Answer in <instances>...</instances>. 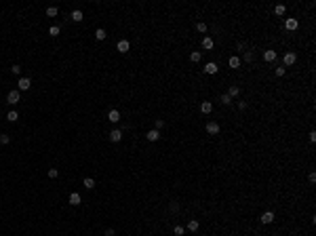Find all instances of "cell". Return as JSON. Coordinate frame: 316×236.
<instances>
[{"label": "cell", "mask_w": 316, "mask_h": 236, "mask_svg": "<svg viewBox=\"0 0 316 236\" xmlns=\"http://www.w3.org/2000/svg\"><path fill=\"white\" fill-rule=\"evenodd\" d=\"M17 86H19V91H27V89L32 86V80H30V78H19Z\"/></svg>", "instance_id": "cell-5"}, {"label": "cell", "mask_w": 316, "mask_h": 236, "mask_svg": "<svg viewBox=\"0 0 316 236\" xmlns=\"http://www.w3.org/2000/svg\"><path fill=\"white\" fill-rule=\"evenodd\" d=\"M70 17H72V21H82V19H84V13H82L80 9H74Z\"/></svg>", "instance_id": "cell-9"}, {"label": "cell", "mask_w": 316, "mask_h": 236, "mask_svg": "<svg viewBox=\"0 0 316 236\" xmlns=\"http://www.w3.org/2000/svg\"><path fill=\"white\" fill-rule=\"evenodd\" d=\"M202 47L207 48V51H209V48H213V38H209V36H204V38H202Z\"/></svg>", "instance_id": "cell-20"}, {"label": "cell", "mask_w": 316, "mask_h": 236, "mask_svg": "<svg viewBox=\"0 0 316 236\" xmlns=\"http://www.w3.org/2000/svg\"><path fill=\"white\" fill-rule=\"evenodd\" d=\"M9 141H11V137L2 133V135H0V143H2V145H6V143H9Z\"/></svg>", "instance_id": "cell-30"}, {"label": "cell", "mask_w": 316, "mask_h": 236, "mask_svg": "<svg viewBox=\"0 0 316 236\" xmlns=\"http://www.w3.org/2000/svg\"><path fill=\"white\" fill-rule=\"evenodd\" d=\"M57 13H59L57 6H48V9H47V17H57Z\"/></svg>", "instance_id": "cell-24"}, {"label": "cell", "mask_w": 316, "mask_h": 236, "mask_svg": "<svg viewBox=\"0 0 316 236\" xmlns=\"http://www.w3.org/2000/svg\"><path fill=\"white\" fill-rule=\"evenodd\" d=\"M308 139H310V141H312V143L316 141V131H310V135H308Z\"/></svg>", "instance_id": "cell-34"}, {"label": "cell", "mask_w": 316, "mask_h": 236, "mask_svg": "<svg viewBox=\"0 0 316 236\" xmlns=\"http://www.w3.org/2000/svg\"><path fill=\"white\" fill-rule=\"evenodd\" d=\"M80 202H82L80 194H78V192H72V194H70V204H72V207H78Z\"/></svg>", "instance_id": "cell-7"}, {"label": "cell", "mask_w": 316, "mask_h": 236, "mask_svg": "<svg viewBox=\"0 0 316 236\" xmlns=\"http://www.w3.org/2000/svg\"><path fill=\"white\" fill-rule=\"evenodd\" d=\"M272 221H274V213L272 211H266L261 215V224H272Z\"/></svg>", "instance_id": "cell-11"}, {"label": "cell", "mask_w": 316, "mask_h": 236, "mask_svg": "<svg viewBox=\"0 0 316 236\" xmlns=\"http://www.w3.org/2000/svg\"><path fill=\"white\" fill-rule=\"evenodd\" d=\"M116 48L120 51V53H127L131 48V44H129V40H118V44H116Z\"/></svg>", "instance_id": "cell-8"}, {"label": "cell", "mask_w": 316, "mask_h": 236, "mask_svg": "<svg viewBox=\"0 0 316 236\" xmlns=\"http://www.w3.org/2000/svg\"><path fill=\"white\" fill-rule=\"evenodd\" d=\"M105 36H107V34H105L103 27H99V30L95 32V38H97V40H105Z\"/></svg>", "instance_id": "cell-23"}, {"label": "cell", "mask_w": 316, "mask_h": 236, "mask_svg": "<svg viewBox=\"0 0 316 236\" xmlns=\"http://www.w3.org/2000/svg\"><path fill=\"white\" fill-rule=\"evenodd\" d=\"M297 25H299V21H297L295 17H287V19H284V27L291 30V32H293V30H297Z\"/></svg>", "instance_id": "cell-4"}, {"label": "cell", "mask_w": 316, "mask_h": 236, "mask_svg": "<svg viewBox=\"0 0 316 236\" xmlns=\"http://www.w3.org/2000/svg\"><path fill=\"white\" fill-rule=\"evenodd\" d=\"M57 175H59V171H57V169H48V177H51V179H55Z\"/></svg>", "instance_id": "cell-32"}, {"label": "cell", "mask_w": 316, "mask_h": 236, "mask_svg": "<svg viewBox=\"0 0 316 236\" xmlns=\"http://www.w3.org/2000/svg\"><path fill=\"white\" fill-rule=\"evenodd\" d=\"M59 32H61V30H59V25H51V27H48V34L53 36V38H55V36H59Z\"/></svg>", "instance_id": "cell-26"}, {"label": "cell", "mask_w": 316, "mask_h": 236, "mask_svg": "<svg viewBox=\"0 0 316 236\" xmlns=\"http://www.w3.org/2000/svg\"><path fill=\"white\" fill-rule=\"evenodd\" d=\"M274 13H276V15H284V13H287V6H284V4H276V6H274Z\"/></svg>", "instance_id": "cell-22"}, {"label": "cell", "mask_w": 316, "mask_h": 236, "mask_svg": "<svg viewBox=\"0 0 316 236\" xmlns=\"http://www.w3.org/2000/svg\"><path fill=\"white\" fill-rule=\"evenodd\" d=\"M282 61H284V65H293V63L297 61V55H295L293 51H287V53L282 55Z\"/></svg>", "instance_id": "cell-2"}, {"label": "cell", "mask_w": 316, "mask_h": 236, "mask_svg": "<svg viewBox=\"0 0 316 236\" xmlns=\"http://www.w3.org/2000/svg\"><path fill=\"white\" fill-rule=\"evenodd\" d=\"M84 188H86V190H93V188H95V179L86 177V179H84Z\"/></svg>", "instance_id": "cell-25"}, {"label": "cell", "mask_w": 316, "mask_h": 236, "mask_svg": "<svg viewBox=\"0 0 316 236\" xmlns=\"http://www.w3.org/2000/svg\"><path fill=\"white\" fill-rule=\"evenodd\" d=\"M219 101H221L223 106H230V103H232V97H230L228 93H223V95H219Z\"/></svg>", "instance_id": "cell-19"}, {"label": "cell", "mask_w": 316, "mask_h": 236, "mask_svg": "<svg viewBox=\"0 0 316 236\" xmlns=\"http://www.w3.org/2000/svg\"><path fill=\"white\" fill-rule=\"evenodd\" d=\"M200 59H202V53H200V51H192V53H190V61H194V63H198Z\"/></svg>", "instance_id": "cell-15"}, {"label": "cell", "mask_w": 316, "mask_h": 236, "mask_svg": "<svg viewBox=\"0 0 316 236\" xmlns=\"http://www.w3.org/2000/svg\"><path fill=\"white\" fill-rule=\"evenodd\" d=\"M187 230H190V232H196V230H198V221H196V219H190V221H187Z\"/></svg>", "instance_id": "cell-21"}, {"label": "cell", "mask_w": 316, "mask_h": 236, "mask_svg": "<svg viewBox=\"0 0 316 236\" xmlns=\"http://www.w3.org/2000/svg\"><path fill=\"white\" fill-rule=\"evenodd\" d=\"M19 101H21V93H19V91H9V95H6V103L17 106Z\"/></svg>", "instance_id": "cell-1"}, {"label": "cell", "mask_w": 316, "mask_h": 236, "mask_svg": "<svg viewBox=\"0 0 316 236\" xmlns=\"http://www.w3.org/2000/svg\"><path fill=\"white\" fill-rule=\"evenodd\" d=\"M196 30H198L200 34H204V32H207V23H202V21H200V23H196Z\"/></svg>", "instance_id": "cell-29"}, {"label": "cell", "mask_w": 316, "mask_h": 236, "mask_svg": "<svg viewBox=\"0 0 316 236\" xmlns=\"http://www.w3.org/2000/svg\"><path fill=\"white\" fill-rule=\"evenodd\" d=\"M263 59L266 61H276V51H266L263 53Z\"/></svg>", "instance_id": "cell-17"}, {"label": "cell", "mask_w": 316, "mask_h": 236, "mask_svg": "<svg viewBox=\"0 0 316 236\" xmlns=\"http://www.w3.org/2000/svg\"><path fill=\"white\" fill-rule=\"evenodd\" d=\"M228 63H230V68H240V63H242V61H240V57H236V55H234V57H230V61H228Z\"/></svg>", "instance_id": "cell-18"}, {"label": "cell", "mask_w": 316, "mask_h": 236, "mask_svg": "<svg viewBox=\"0 0 316 236\" xmlns=\"http://www.w3.org/2000/svg\"><path fill=\"white\" fill-rule=\"evenodd\" d=\"M207 133H209V135H217V133H219V122H215V120L207 122Z\"/></svg>", "instance_id": "cell-3"}, {"label": "cell", "mask_w": 316, "mask_h": 236, "mask_svg": "<svg viewBox=\"0 0 316 236\" xmlns=\"http://www.w3.org/2000/svg\"><path fill=\"white\" fill-rule=\"evenodd\" d=\"M242 59H245V61H253V53H251V51H245V57Z\"/></svg>", "instance_id": "cell-33"}, {"label": "cell", "mask_w": 316, "mask_h": 236, "mask_svg": "<svg viewBox=\"0 0 316 236\" xmlns=\"http://www.w3.org/2000/svg\"><path fill=\"white\" fill-rule=\"evenodd\" d=\"M200 112H202V114H211V112H213V103H211V101H202V103H200Z\"/></svg>", "instance_id": "cell-10"}, {"label": "cell", "mask_w": 316, "mask_h": 236, "mask_svg": "<svg viewBox=\"0 0 316 236\" xmlns=\"http://www.w3.org/2000/svg\"><path fill=\"white\" fill-rule=\"evenodd\" d=\"M308 179H310V183H314V181H316V175H314V173H310V175H308Z\"/></svg>", "instance_id": "cell-37"}, {"label": "cell", "mask_w": 316, "mask_h": 236, "mask_svg": "<svg viewBox=\"0 0 316 236\" xmlns=\"http://www.w3.org/2000/svg\"><path fill=\"white\" fill-rule=\"evenodd\" d=\"M284 72H287L284 68H276V76H284Z\"/></svg>", "instance_id": "cell-36"}, {"label": "cell", "mask_w": 316, "mask_h": 236, "mask_svg": "<svg viewBox=\"0 0 316 236\" xmlns=\"http://www.w3.org/2000/svg\"><path fill=\"white\" fill-rule=\"evenodd\" d=\"M120 139H122V131H120V129H114V131H112V133H110V141L118 143V141H120Z\"/></svg>", "instance_id": "cell-6"}, {"label": "cell", "mask_w": 316, "mask_h": 236, "mask_svg": "<svg viewBox=\"0 0 316 236\" xmlns=\"http://www.w3.org/2000/svg\"><path fill=\"white\" fill-rule=\"evenodd\" d=\"M228 95H230V97H232V99H234V97H238V95H240V89H238V86H236V84H232V86H230V89H228Z\"/></svg>", "instance_id": "cell-16"}, {"label": "cell", "mask_w": 316, "mask_h": 236, "mask_svg": "<svg viewBox=\"0 0 316 236\" xmlns=\"http://www.w3.org/2000/svg\"><path fill=\"white\" fill-rule=\"evenodd\" d=\"M17 118H19L17 112H9V114H6V120H11V122H17Z\"/></svg>", "instance_id": "cell-28"}, {"label": "cell", "mask_w": 316, "mask_h": 236, "mask_svg": "<svg viewBox=\"0 0 316 236\" xmlns=\"http://www.w3.org/2000/svg\"><path fill=\"white\" fill-rule=\"evenodd\" d=\"M173 234H175V236H183V234H186V230H183L181 225H175V228H173Z\"/></svg>", "instance_id": "cell-27"}, {"label": "cell", "mask_w": 316, "mask_h": 236, "mask_svg": "<svg viewBox=\"0 0 316 236\" xmlns=\"http://www.w3.org/2000/svg\"><path fill=\"white\" fill-rule=\"evenodd\" d=\"M105 236H116V232H114V228H107V230H105Z\"/></svg>", "instance_id": "cell-35"}, {"label": "cell", "mask_w": 316, "mask_h": 236, "mask_svg": "<svg viewBox=\"0 0 316 236\" xmlns=\"http://www.w3.org/2000/svg\"><path fill=\"white\" fill-rule=\"evenodd\" d=\"M238 107L240 110H246V101H238Z\"/></svg>", "instance_id": "cell-38"}, {"label": "cell", "mask_w": 316, "mask_h": 236, "mask_svg": "<svg viewBox=\"0 0 316 236\" xmlns=\"http://www.w3.org/2000/svg\"><path fill=\"white\" fill-rule=\"evenodd\" d=\"M217 70H219V68H217V63H213V61H209V63L204 65V72H207V74H217Z\"/></svg>", "instance_id": "cell-12"}, {"label": "cell", "mask_w": 316, "mask_h": 236, "mask_svg": "<svg viewBox=\"0 0 316 236\" xmlns=\"http://www.w3.org/2000/svg\"><path fill=\"white\" fill-rule=\"evenodd\" d=\"M11 72L15 74V76H19V74H21V65H17V63H15V65L11 68Z\"/></svg>", "instance_id": "cell-31"}, {"label": "cell", "mask_w": 316, "mask_h": 236, "mask_svg": "<svg viewBox=\"0 0 316 236\" xmlns=\"http://www.w3.org/2000/svg\"><path fill=\"white\" fill-rule=\"evenodd\" d=\"M158 137H160V133L154 129V131H148V135H145V139L148 141H158Z\"/></svg>", "instance_id": "cell-14"}, {"label": "cell", "mask_w": 316, "mask_h": 236, "mask_svg": "<svg viewBox=\"0 0 316 236\" xmlns=\"http://www.w3.org/2000/svg\"><path fill=\"white\" fill-rule=\"evenodd\" d=\"M107 120H110V122H118V120H120V112H118V110H110Z\"/></svg>", "instance_id": "cell-13"}]
</instances>
